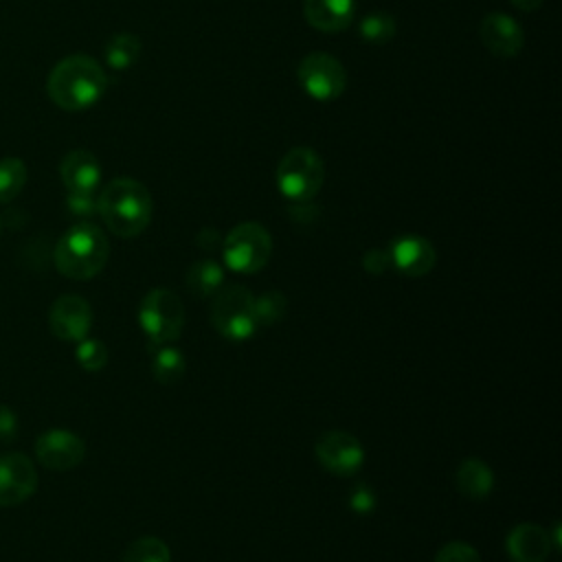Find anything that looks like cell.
<instances>
[{
	"instance_id": "cell-1",
	"label": "cell",
	"mask_w": 562,
	"mask_h": 562,
	"mask_svg": "<svg viewBox=\"0 0 562 562\" xmlns=\"http://www.w3.org/2000/svg\"><path fill=\"white\" fill-rule=\"evenodd\" d=\"M108 77L97 59L88 55H70L55 64L48 75L46 92L50 101L68 112L88 110L101 101Z\"/></svg>"
},
{
	"instance_id": "cell-2",
	"label": "cell",
	"mask_w": 562,
	"mask_h": 562,
	"mask_svg": "<svg viewBox=\"0 0 562 562\" xmlns=\"http://www.w3.org/2000/svg\"><path fill=\"white\" fill-rule=\"evenodd\" d=\"M97 213L116 237H136L149 226L154 202L138 180L114 178L99 193Z\"/></svg>"
},
{
	"instance_id": "cell-3",
	"label": "cell",
	"mask_w": 562,
	"mask_h": 562,
	"mask_svg": "<svg viewBox=\"0 0 562 562\" xmlns=\"http://www.w3.org/2000/svg\"><path fill=\"white\" fill-rule=\"evenodd\" d=\"M108 255H110V241L105 237V233L83 220L72 224L57 241L53 259H55V268L75 281H88L92 277H97L103 266L108 263Z\"/></svg>"
},
{
	"instance_id": "cell-4",
	"label": "cell",
	"mask_w": 562,
	"mask_h": 562,
	"mask_svg": "<svg viewBox=\"0 0 562 562\" xmlns=\"http://www.w3.org/2000/svg\"><path fill=\"white\" fill-rule=\"evenodd\" d=\"M209 318L215 331L226 340H233V342L248 340L257 329L255 294L239 283L222 285L211 296Z\"/></svg>"
},
{
	"instance_id": "cell-5",
	"label": "cell",
	"mask_w": 562,
	"mask_h": 562,
	"mask_svg": "<svg viewBox=\"0 0 562 562\" xmlns=\"http://www.w3.org/2000/svg\"><path fill=\"white\" fill-rule=\"evenodd\" d=\"M138 323L151 347L171 345L184 327L182 299L169 288L149 290L138 305Z\"/></svg>"
},
{
	"instance_id": "cell-6",
	"label": "cell",
	"mask_w": 562,
	"mask_h": 562,
	"mask_svg": "<svg viewBox=\"0 0 562 562\" xmlns=\"http://www.w3.org/2000/svg\"><path fill=\"white\" fill-rule=\"evenodd\" d=\"M325 180L323 158L310 147L290 149L277 167V187L292 202L312 200Z\"/></svg>"
},
{
	"instance_id": "cell-7",
	"label": "cell",
	"mask_w": 562,
	"mask_h": 562,
	"mask_svg": "<svg viewBox=\"0 0 562 562\" xmlns=\"http://www.w3.org/2000/svg\"><path fill=\"white\" fill-rule=\"evenodd\" d=\"M224 263L239 274L259 272L272 255V237L257 222H241L222 239Z\"/></svg>"
},
{
	"instance_id": "cell-8",
	"label": "cell",
	"mask_w": 562,
	"mask_h": 562,
	"mask_svg": "<svg viewBox=\"0 0 562 562\" xmlns=\"http://www.w3.org/2000/svg\"><path fill=\"white\" fill-rule=\"evenodd\" d=\"M296 79L316 101H331L345 92L347 72L342 64L327 53H310L299 61Z\"/></svg>"
},
{
	"instance_id": "cell-9",
	"label": "cell",
	"mask_w": 562,
	"mask_h": 562,
	"mask_svg": "<svg viewBox=\"0 0 562 562\" xmlns=\"http://www.w3.org/2000/svg\"><path fill=\"white\" fill-rule=\"evenodd\" d=\"M314 454L318 463L336 476H351L364 463L362 443L347 430L323 432L314 443Z\"/></svg>"
},
{
	"instance_id": "cell-10",
	"label": "cell",
	"mask_w": 562,
	"mask_h": 562,
	"mask_svg": "<svg viewBox=\"0 0 562 562\" xmlns=\"http://www.w3.org/2000/svg\"><path fill=\"white\" fill-rule=\"evenodd\" d=\"M92 325V310L83 296L64 294L48 310L50 331L66 342H79L88 336Z\"/></svg>"
},
{
	"instance_id": "cell-11",
	"label": "cell",
	"mask_w": 562,
	"mask_h": 562,
	"mask_svg": "<svg viewBox=\"0 0 562 562\" xmlns=\"http://www.w3.org/2000/svg\"><path fill=\"white\" fill-rule=\"evenodd\" d=\"M37 490V470L22 452L0 457V507L18 505Z\"/></svg>"
},
{
	"instance_id": "cell-12",
	"label": "cell",
	"mask_w": 562,
	"mask_h": 562,
	"mask_svg": "<svg viewBox=\"0 0 562 562\" xmlns=\"http://www.w3.org/2000/svg\"><path fill=\"white\" fill-rule=\"evenodd\" d=\"M35 454L48 470H70L81 463L86 443L79 435L66 428H50L37 437Z\"/></svg>"
},
{
	"instance_id": "cell-13",
	"label": "cell",
	"mask_w": 562,
	"mask_h": 562,
	"mask_svg": "<svg viewBox=\"0 0 562 562\" xmlns=\"http://www.w3.org/2000/svg\"><path fill=\"white\" fill-rule=\"evenodd\" d=\"M479 37L483 46L498 57H516L525 46V33L516 20L507 13H487L479 24Z\"/></svg>"
},
{
	"instance_id": "cell-14",
	"label": "cell",
	"mask_w": 562,
	"mask_h": 562,
	"mask_svg": "<svg viewBox=\"0 0 562 562\" xmlns=\"http://www.w3.org/2000/svg\"><path fill=\"white\" fill-rule=\"evenodd\" d=\"M391 266L406 277H424L435 268L437 252L426 237L400 235L389 246Z\"/></svg>"
},
{
	"instance_id": "cell-15",
	"label": "cell",
	"mask_w": 562,
	"mask_h": 562,
	"mask_svg": "<svg viewBox=\"0 0 562 562\" xmlns=\"http://www.w3.org/2000/svg\"><path fill=\"white\" fill-rule=\"evenodd\" d=\"M59 176L68 193H94L101 182V165L88 149H72L59 162Z\"/></svg>"
},
{
	"instance_id": "cell-16",
	"label": "cell",
	"mask_w": 562,
	"mask_h": 562,
	"mask_svg": "<svg viewBox=\"0 0 562 562\" xmlns=\"http://www.w3.org/2000/svg\"><path fill=\"white\" fill-rule=\"evenodd\" d=\"M505 549L514 562H544L553 544L547 529L533 522H522L507 533Z\"/></svg>"
},
{
	"instance_id": "cell-17",
	"label": "cell",
	"mask_w": 562,
	"mask_h": 562,
	"mask_svg": "<svg viewBox=\"0 0 562 562\" xmlns=\"http://www.w3.org/2000/svg\"><path fill=\"white\" fill-rule=\"evenodd\" d=\"M303 13L314 29L323 33H338L351 24L356 0H305Z\"/></svg>"
},
{
	"instance_id": "cell-18",
	"label": "cell",
	"mask_w": 562,
	"mask_h": 562,
	"mask_svg": "<svg viewBox=\"0 0 562 562\" xmlns=\"http://www.w3.org/2000/svg\"><path fill=\"white\" fill-rule=\"evenodd\" d=\"M454 483L465 498L481 501L494 490V472L485 461L470 457L457 468Z\"/></svg>"
},
{
	"instance_id": "cell-19",
	"label": "cell",
	"mask_w": 562,
	"mask_h": 562,
	"mask_svg": "<svg viewBox=\"0 0 562 562\" xmlns=\"http://www.w3.org/2000/svg\"><path fill=\"white\" fill-rule=\"evenodd\" d=\"M184 283L191 294L200 299H211L224 285V272L213 259H200L189 266Z\"/></svg>"
},
{
	"instance_id": "cell-20",
	"label": "cell",
	"mask_w": 562,
	"mask_h": 562,
	"mask_svg": "<svg viewBox=\"0 0 562 562\" xmlns=\"http://www.w3.org/2000/svg\"><path fill=\"white\" fill-rule=\"evenodd\" d=\"M143 44L134 33H114L105 42V61L114 70H127L140 57Z\"/></svg>"
},
{
	"instance_id": "cell-21",
	"label": "cell",
	"mask_w": 562,
	"mask_h": 562,
	"mask_svg": "<svg viewBox=\"0 0 562 562\" xmlns=\"http://www.w3.org/2000/svg\"><path fill=\"white\" fill-rule=\"evenodd\" d=\"M187 371V362L180 349L171 347V345H162L156 347L154 360H151V375L156 378V382L160 384H176L182 380Z\"/></svg>"
},
{
	"instance_id": "cell-22",
	"label": "cell",
	"mask_w": 562,
	"mask_h": 562,
	"mask_svg": "<svg viewBox=\"0 0 562 562\" xmlns=\"http://www.w3.org/2000/svg\"><path fill=\"white\" fill-rule=\"evenodd\" d=\"M26 184V165L18 156L0 160V204L11 202Z\"/></svg>"
},
{
	"instance_id": "cell-23",
	"label": "cell",
	"mask_w": 562,
	"mask_h": 562,
	"mask_svg": "<svg viewBox=\"0 0 562 562\" xmlns=\"http://www.w3.org/2000/svg\"><path fill=\"white\" fill-rule=\"evenodd\" d=\"M123 562H171V551L160 538L140 536L127 544Z\"/></svg>"
},
{
	"instance_id": "cell-24",
	"label": "cell",
	"mask_w": 562,
	"mask_h": 562,
	"mask_svg": "<svg viewBox=\"0 0 562 562\" xmlns=\"http://www.w3.org/2000/svg\"><path fill=\"white\" fill-rule=\"evenodd\" d=\"M395 18L389 15V13H382V11H375V13H369L360 20V37L369 44H384L389 40H393L395 35Z\"/></svg>"
},
{
	"instance_id": "cell-25",
	"label": "cell",
	"mask_w": 562,
	"mask_h": 562,
	"mask_svg": "<svg viewBox=\"0 0 562 562\" xmlns=\"http://www.w3.org/2000/svg\"><path fill=\"white\" fill-rule=\"evenodd\" d=\"M285 296L279 292H266L261 296H255V316H257V327L259 325H272L285 314Z\"/></svg>"
},
{
	"instance_id": "cell-26",
	"label": "cell",
	"mask_w": 562,
	"mask_h": 562,
	"mask_svg": "<svg viewBox=\"0 0 562 562\" xmlns=\"http://www.w3.org/2000/svg\"><path fill=\"white\" fill-rule=\"evenodd\" d=\"M75 356L86 371H99L108 362V347L97 338H83L79 340Z\"/></svg>"
},
{
	"instance_id": "cell-27",
	"label": "cell",
	"mask_w": 562,
	"mask_h": 562,
	"mask_svg": "<svg viewBox=\"0 0 562 562\" xmlns=\"http://www.w3.org/2000/svg\"><path fill=\"white\" fill-rule=\"evenodd\" d=\"M435 562H481V558H479L476 549L470 547L468 542L452 540V542L443 544V547L437 551Z\"/></svg>"
},
{
	"instance_id": "cell-28",
	"label": "cell",
	"mask_w": 562,
	"mask_h": 562,
	"mask_svg": "<svg viewBox=\"0 0 562 562\" xmlns=\"http://www.w3.org/2000/svg\"><path fill=\"white\" fill-rule=\"evenodd\" d=\"M362 266H364V270H367V272H371V274H382V272L391 266L389 250L373 248V250L364 252V257H362Z\"/></svg>"
},
{
	"instance_id": "cell-29",
	"label": "cell",
	"mask_w": 562,
	"mask_h": 562,
	"mask_svg": "<svg viewBox=\"0 0 562 562\" xmlns=\"http://www.w3.org/2000/svg\"><path fill=\"white\" fill-rule=\"evenodd\" d=\"M68 206L77 215H90L97 211V200H92V193H68Z\"/></svg>"
},
{
	"instance_id": "cell-30",
	"label": "cell",
	"mask_w": 562,
	"mask_h": 562,
	"mask_svg": "<svg viewBox=\"0 0 562 562\" xmlns=\"http://www.w3.org/2000/svg\"><path fill=\"white\" fill-rule=\"evenodd\" d=\"M15 432H18L15 413L9 406L0 404V441H11L15 437Z\"/></svg>"
},
{
	"instance_id": "cell-31",
	"label": "cell",
	"mask_w": 562,
	"mask_h": 562,
	"mask_svg": "<svg viewBox=\"0 0 562 562\" xmlns=\"http://www.w3.org/2000/svg\"><path fill=\"white\" fill-rule=\"evenodd\" d=\"M349 503L356 512H371L373 509V494H371L369 487H356L351 492Z\"/></svg>"
},
{
	"instance_id": "cell-32",
	"label": "cell",
	"mask_w": 562,
	"mask_h": 562,
	"mask_svg": "<svg viewBox=\"0 0 562 562\" xmlns=\"http://www.w3.org/2000/svg\"><path fill=\"white\" fill-rule=\"evenodd\" d=\"M542 2L544 0H512V4L520 11H536V9L542 7Z\"/></svg>"
}]
</instances>
